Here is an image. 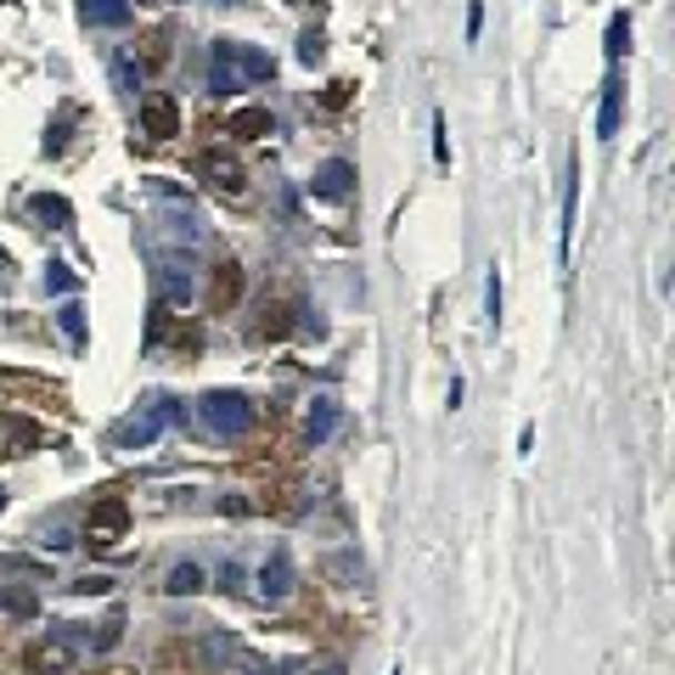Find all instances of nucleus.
Segmentation results:
<instances>
[{
	"label": "nucleus",
	"instance_id": "1",
	"mask_svg": "<svg viewBox=\"0 0 675 675\" xmlns=\"http://www.w3.org/2000/svg\"><path fill=\"white\" fill-rule=\"evenodd\" d=\"M276 73V62L265 57V51H253V46H236V40H220L214 46V68H209V91H242V84H260V79H271Z\"/></svg>",
	"mask_w": 675,
	"mask_h": 675
},
{
	"label": "nucleus",
	"instance_id": "2",
	"mask_svg": "<svg viewBox=\"0 0 675 675\" xmlns=\"http://www.w3.org/2000/svg\"><path fill=\"white\" fill-rule=\"evenodd\" d=\"M198 416H203V429L220 434V440H236V434L253 429V405H248V394H236V389H214V394H203Z\"/></svg>",
	"mask_w": 675,
	"mask_h": 675
},
{
	"label": "nucleus",
	"instance_id": "3",
	"mask_svg": "<svg viewBox=\"0 0 675 675\" xmlns=\"http://www.w3.org/2000/svg\"><path fill=\"white\" fill-rule=\"evenodd\" d=\"M124 524H130V506H124L119 495L97 501V506H91V518H84V546H97V552L119 546V541H124Z\"/></svg>",
	"mask_w": 675,
	"mask_h": 675
},
{
	"label": "nucleus",
	"instance_id": "4",
	"mask_svg": "<svg viewBox=\"0 0 675 675\" xmlns=\"http://www.w3.org/2000/svg\"><path fill=\"white\" fill-rule=\"evenodd\" d=\"M23 669H29V675H68V669H73V642H68V636L34 642V647L23 653Z\"/></svg>",
	"mask_w": 675,
	"mask_h": 675
},
{
	"label": "nucleus",
	"instance_id": "5",
	"mask_svg": "<svg viewBox=\"0 0 675 675\" xmlns=\"http://www.w3.org/2000/svg\"><path fill=\"white\" fill-rule=\"evenodd\" d=\"M169 422H175V400H152L147 411H141V422H130V429H119V445H152L163 429H169Z\"/></svg>",
	"mask_w": 675,
	"mask_h": 675
},
{
	"label": "nucleus",
	"instance_id": "6",
	"mask_svg": "<svg viewBox=\"0 0 675 675\" xmlns=\"http://www.w3.org/2000/svg\"><path fill=\"white\" fill-rule=\"evenodd\" d=\"M350 187H355V163H350V158H326L315 175H310V192L326 198V203H344Z\"/></svg>",
	"mask_w": 675,
	"mask_h": 675
},
{
	"label": "nucleus",
	"instance_id": "7",
	"mask_svg": "<svg viewBox=\"0 0 675 675\" xmlns=\"http://www.w3.org/2000/svg\"><path fill=\"white\" fill-rule=\"evenodd\" d=\"M141 135H152V141L181 135V102L175 97H147L141 102Z\"/></svg>",
	"mask_w": 675,
	"mask_h": 675
},
{
	"label": "nucleus",
	"instance_id": "8",
	"mask_svg": "<svg viewBox=\"0 0 675 675\" xmlns=\"http://www.w3.org/2000/svg\"><path fill=\"white\" fill-rule=\"evenodd\" d=\"M203 175H209V187L214 192H225V198H242V163L236 158H225V152H203Z\"/></svg>",
	"mask_w": 675,
	"mask_h": 675
},
{
	"label": "nucleus",
	"instance_id": "9",
	"mask_svg": "<svg viewBox=\"0 0 675 675\" xmlns=\"http://www.w3.org/2000/svg\"><path fill=\"white\" fill-rule=\"evenodd\" d=\"M293 557H288V546H276L271 557H265V568H260V591H265V597H288V591H293Z\"/></svg>",
	"mask_w": 675,
	"mask_h": 675
},
{
	"label": "nucleus",
	"instance_id": "10",
	"mask_svg": "<svg viewBox=\"0 0 675 675\" xmlns=\"http://www.w3.org/2000/svg\"><path fill=\"white\" fill-rule=\"evenodd\" d=\"M271 130H276L271 108H236V113L225 119V135H236V141H260V135H271Z\"/></svg>",
	"mask_w": 675,
	"mask_h": 675
},
{
	"label": "nucleus",
	"instance_id": "11",
	"mask_svg": "<svg viewBox=\"0 0 675 675\" xmlns=\"http://www.w3.org/2000/svg\"><path fill=\"white\" fill-rule=\"evenodd\" d=\"M619 102H625V84H619V73H608L603 108H597V141H614L619 135Z\"/></svg>",
	"mask_w": 675,
	"mask_h": 675
},
{
	"label": "nucleus",
	"instance_id": "12",
	"mask_svg": "<svg viewBox=\"0 0 675 675\" xmlns=\"http://www.w3.org/2000/svg\"><path fill=\"white\" fill-rule=\"evenodd\" d=\"M574 220H580V175H574V163H568V175H563V236H557L563 265H568V248H574Z\"/></svg>",
	"mask_w": 675,
	"mask_h": 675
},
{
	"label": "nucleus",
	"instance_id": "13",
	"mask_svg": "<svg viewBox=\"0 0 675 675\" xmlns=\"http://www.w3.org/2000/svg\"><path fill=\"white\" fill-rule=\"evenodd\" d=\"M79 12H84V23H97V29H124L130 23V0H79Z\"/></svg>",
	"mask_w": 675,
	"mask_h": 675
},
{
	"label": "nucleus",
	"instance_id": "14",
	"mask_svg": "<svg viewBox=\"0 0 675 675\" xmlns=\"http://www.w3.org/2000/svg\"><path fill=\"white\" fill-rule=\"evenodd\" d=\"M163 591H169V597H192V591H203V568L198 563H175V568H169V580H163Z\"/></svg>",
	"mask_w": 675,
	"mask_h": 675
},
{
	"label": "nucleus",
	"instance_id": "15",
	"mask_svg": "<svg viewBox=\"0 0 675 675\" xmlns=\"http://www.w3.org/2000/svg\"><path fill=\"white\" fill-rule=\"evenodd\" d=\"M242 299V271L225 260L220 271H214V304H236Z\"/></svg>",
	"mask_w": 675,
	"mask_h": 675
},
{
	"label": "nucleus",
	"instance_id": "16",
	"mask_svg": "<svg viewBox=\"0 0 675 675\" xmlns=\"http://www.w3.org/2000/svg\"><path fill=\"white\" fill-rule=\"evenodd\" d=\"M34 214H40V220H51V231H68V225H73V209H68L62 198H46V192L34 198Z\"/></svg>",
	"mask_w": 675,
	"mask_h": 675
},
{
	"label": "nucleus",
	"instance_id": "17",
	"mask_svg": "<svg viewBox=\"0 0 675 675\" xmlns=\"http://www.w3.org/2000/svg\"><path fill=\"white\" fill-rule=\"evenodd\" d=\"M7 429H12V440H7V456H29V451L40 445V429H34V422H7Z\"/></svg>",
	"mask_w": 675,
	"mask_h": 675
},
{
	"label": "nucleus",
	"instance_id": "18",
	"mask_svg": "<svg viewBox=\"0 0 675 675\" xmlns=\"http://www.w3.org/2000/svg\"><path fill=\"white\" fill-rule=\"evenodd\" d=\"M625 51H631V12H614L608 18V57L619 62Z\"/></svg>",
	"mask_w": 675,
	"mask_h": 675
},
{
	"label": "nucleus",
	"instance_id": "19",
	"mask_svg": "<svg viewBox=\"0 0 675 675\" xmlns=\"http://www.w3.org/2000/svg\"><path fill=\"white\" fill-rule=\"evenodd\" d=\"M338 429V405L332 400H315V411H310V440H326Z\"/></svg>",
	"mask_w": 675,
	"mask_h": 675
},
{
	"label": "nucleus",
	"instance_id": "20",
	"mask_svg": "<svg viewBox=\"0 0 675 675\" xmlns=\"http://www.w3.org/2000/svg\"><path fill=\"white\" fill-rule=\"evenodd\" d=\"M484 310H490V332L501 326V271H490V282H484Z\"/></svg>",
	"mask_w": 675,
	"mask_h": 675
},
{
	"label": "nucleus",
	"instance_id": "21",
	"mask_svg": "<svg viewBox=\"0 0 675 675\" xmlns=\"http://www.w3.org/2000/svg\"><path fill=\"white\" fill-rule=\"evenodd\" d=\"M108 585H113L108 574H84V580H79L73 591H84V597H102V591H108Z\"/></svg>",
	"mask_w": 675,
	"mask_h": 675
},
{
	"label": "nucleus",
	"instance_id": "22",
	"mask_svg": "<svg viewBox=\"0 0 675 675\" xmlns=\"http://www.w3.org/2000/svg\"><path fill=\"white\" fill-rule=\"evenodd\" d=\"M7 608H12V614H29L34 597H29V591H7Z\"/></svg>",
	"mask_w": 675,
	"mask_h": 675
},
{
	"label": "nucleus",
	"instance_id": "23",
	"mask_svg": "<svg viewBox=\"0 0 675 675\" xmlns=\"http://www.w3.org/2000/svg\"><path fill=\"white\" fill-rule=\"evenodd\" d=\"M68 282H73V276H68V265H51V276H46V288H51V293H62Z\"/></svg>",
	"mask_w": 675,
	"mask_h": 675
},
{
	"label": "nucleus",
	"instance_id": "24",
	"mask_svg": "<svg viewBox=\"0 0 675 675\" xmlns=\"http://www.w3.org/2000/svg\"><path fill=\"white\" fill-rule=\"evenodd\" d=\"M62 326H68V338H84V321H79V310H73V304L62 310Z\"/></svg>",
	"mask_w": 675,
	"mask_h": 675
},
{
	"label": "nucleus",
	"instance_id": "25",
	"mask_svg": "<svg viewBox=\"0 0 675 675\" xmlns=\"http://www.w3.org/2000/svg\"><path fill=\"white\" fill-rule=\"evenodd\" d=\"M299 57H304V62H321V40H315V34H310V40H304V46H299Z\"/></svg>",
	"mask_w": 675,
	"mask_h": 675
},
{
	"label": "nucleus",
	"instance_id": "26",
	"mask_svg": "<svg viewBox=\"0 0 675 675\" xmlns=\"http://www.w3.org/2000/svg\"><path fill=\"white\" fill-rule=\"evenodd\" d=\"M0 506H7V490H0Z\"/></svg>",
	"mask_w": 675,
	"mask_h": 675
},
{
	"label": "nucleus",
	"instance_id": "27",
	"mask_svg": "<svg viewBox=\"0 0 675 675\" xmlns=\"http://www.w3.org/2000/svg\"><path fill=\"white\" fill-rule=\"evenodd\" d=\"M220 7H231V0H220Z\"/></svg>",
	"mask_w": 675,
	"mask_h": 675
}]
</instances>
